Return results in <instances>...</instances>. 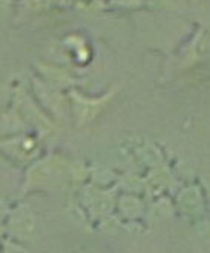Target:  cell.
I'll use <instances>...</instances> for the list:
<instances>
[{
	"mask_svg": "<svg viewBox=\"0 0 210 253\" xmlns=\"http://www.w3.org/2000/svg\"><path fill=\"white\" fill-rule=\"evenodd\" d=\"M15 0H0V9H7Z\"/></svg>",
	"mask_w": 210,
	"mask_h": 253,
	"instance_id": "obj_10",
	"label": "cell"
},
{
	"mask_svg": "<svg viewBox=\"0 0 210 253\" xmlns=\"http://www.w3.org/2000/svg\"><path fill=\"white\" fill-rule=\"evenodd\" d=\"M33 92L36 93L37 102H40L44 108L49 110L56 117H62L65 111V104L62 98V90L46 83L40 77H33L31 80Z\"/></svg>",
	"mask_w": 210,
	"mask_h": 253,
	"instance_id": "obj_4",
	"label": "cell"
},
{
	"mask_svg": "<svg viewBox=\"0 0 210 253\" xmlns=\"http://www.w3.org/2000/svg\"><path fill=\"white\" fill-rule=\"evenodd\" d=\"M0 148L12 159L21 163L33 162L40 151V145L37 139L31 136H25L22 133L7 138L4 142L0 144Z\"/></svg>",
	"mask_w": 210,
	"mask_h": 253,
	"instance_id": "obj_3",
	"label": "cell"
},
{
	"mask_svg": "<svg viewBox=\"0 0 210 253\" xmlns=\"http://www.w3.org/2000/svg\"><path fill=\"white\" fill-rule=\"evenodd\" d=\"M13 101L16 105V113L22 117V120L27 123H33L40 132H49L50 130V122L47 120V117L40 111L39 104L30 98L22 89L16 90L13 95Z\"/></svg>",
	"mask_w": 210,
	"mask_h": 253,
	"instance_id": "obj_5",
	"label": "cell"
},
{
	"mask_svg": "<svg viewBox=\"0 0 210 253\" xmlns=\"http://www.w3.org/2000/svg\"><path fill=\"white\" fill-rule=\"evenodd\" d=\"M4 234H6L4 225H3V224H0V243L3 242V237H4Z\"/></svg>",
	"mask_w": 210,
	"mask_h": 253,
	"instance_id": "obj_11",
	"label": "cell"
},
{
	"mask_svg": "<svg viewBox=\"0 0 210 253\" xmlns=\"http://www.w3.org/2000/svg\"><path fill=\"white\" fill-rule=\"evenodd\" d=\"M27 129V123L16 113L15 108L0 107V136H15L24 133Z\"/></svg>",
	"mask_w": 210,
	"mask_h": 253,
	"instance_id": "obj_6",
	"label": "cell"
},
{
	"mask_svg": "<svg viewBox=\"0 0 210 253\" xmlns=\"http://www.w3.org/2000/svg\"><path fill=\"white\" fill-rule=\"evenodd\" d=\"M6 234L19 243H30L39 234V219L28 205H18L7 213Z\"/></svg>",
	"mask_w": 210,
	"mask_h": 253,
	"instance_id": "obj_2",
	"label": "cell"
},
{
	"mask_svg": "<svg viewBox=\"0 0 210 253\" xmlns=\"http://www.w3.org/2000/svg\"><path fill=\"white\" fill-rule=\"evenodd\" d=\"M55 0H22V6L30 13H43L53 6Z\"/></svg>",
	"mask_w": 210,
	"mask_h": 253,
	"instance_id": "obj_7",
	"label": "cell"
},
{
	"mask_svg": "<svg viewBox=\"0 0 210 253\" xmlns=\"http://www.w3.org/2000/svg\"><path fill=\"white\" fill-rule=\"evenodd\" d=\"M65 173V163L59 156H49L33 163L25 176V191L56 187Z\"/></svg>",
	"mask_w": 210,
	"mask_h": 253,
	"instance_id": "obj_1",
	"label": "cell"
},
{
	"mask_svg": "<svg viewBox=\"0 0 210 253\" xmlns=\"http://www.w3.org/2000/svg\"><path fill=\"white\" fill-rule=\"evenodd\" d=\"M7 208H6V205H4V202H3V199L0 197V224H1V221L4 219V218H7Z\"/></svg>",
	"mask_w": 210,
	"mask_h": 253,
	"instance_id": "obj_9",
	"label": "cell"
},
{
	"mask_svg": "<svg viewBox=\"0 0 210 253\" xmlns=\"http://www.w3.org/2000/svg\"><path fill=\"white\" fill-rule=\"evenodd\" d=\"M3 248H1V252L0 253H31L28 248H25L24 243H19V242H15L12 239L9 240H4L1 242Z\"/></svg>",
	"mask_w": 210,
	"mask_h": 253,
	"instance_id": "obj_8",
	"label": "cell"
}]
</instances>
